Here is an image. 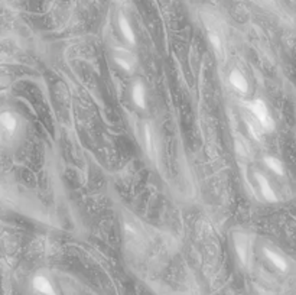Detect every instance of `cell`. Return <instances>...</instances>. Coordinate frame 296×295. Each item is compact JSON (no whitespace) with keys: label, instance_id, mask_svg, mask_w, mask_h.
I'll return each instance as SVG.
<instances>
[{"label":"cell","instance_id":"cell-7","mask_svg":"<svg viewBox=\"0 0 296 295\" xmlns=\"http://www.w3.org/2000/svg\"><path fill=\"white\" fill-rule=\"evenodd\" d=\"M0 125L6 129L8 132H15L18 122H16V118L10 112H5V113L0 115Z\"/></svg>","mask_w":296,"mask_h":295},{"label":"cell","instance_id":"cell-9","mask_svg":"<svg viewBox=\"0 0 296 295\" xmlns=\"http://www.w3.org/2000/svg\"><path fill=\"white\" fill-rule=\"evenodd\" d=\"M236 250H237V255H238V257L241 259V262L243 264H246L247 261V240L246 237L241 236L238 237L236 240Z\"/></svg>","mask_w":296,"mask_h":295},{"label":"cell","instance_id":"cell-12","mask_svg":"<svg viewBox=\"0 0 296 295\" xmlns=\"http://www.w3.org/2000/svg\"><path fill=\"white\" fill-rule=\"evenodd\" d=\"M211 41L214 42V47H216V48H217V49L221 48V45H220V40H217L216 36H211Z\"/></svg>","mask_w":296,"mask_h":295},{"label":"cell","instance_id":"cell-8","mask_svg":"<svg viewBox=\"0 0 296 295\" xmlns=\"http://www.w3.org/2000/svg\"><path fill=\"white\" fill-rule=\"evenodd\" d=\"M265 255H266L267 259H269L273 265L276 266V268H279L280 271H286L287 264H286V261H285L282 256L275 253V252H273V250H270V249H265Z\"/></svg>","mask_w":296,"mask_h":295},{"label":"cell","instance_id":"cell-11","mask_svg":"<svg viewBox=\"0 0 296 295\" xmlns=\"http://www.w3.org/2000/svg\"><path fill=\"white\" fill-rule=\"evenodd\" d=\"M247 126H248V130H250V133L255 136L256 139L260 138V133L257 132V129H256V123H251V122H247Z\"/></svg>","mask_w":296,"mask_h":295},{"label":"cell","instance_id":"cell-5","mask_svg":"<svg viewBox=\"0 0 296 295\" xmlns=\"http://www.w3.org/2000/svg\"><path fill=\"white\" fill-rule=\"evenodd\" d=\"M118 26H120V30H121V35L124 36V40L130 42V44H135V32L132 29V26H130V23H129V20L124 18V16H120L118 18Z\"/></svg>","mask_w":296,"mask_h":295},{"label":"cell","instance_id":"cell-4","mask_svg":"<svg viewBox=\"0 0 296 295\" xmlns=\"http://www.w3.org/2000/svg\"><path fill=\"white\" fill-rule=\"evenodd\" d=\"M132 97H133V101L135 104L140 108L146 107V91H145V87L143 84L138 81L135 86H133V91H132Z\"/></svg>","mask_w":296,"mask_h":295},{"label":"cell","instance_id":"cell-2","mask_svg":"<svg viewBox=\"0 0 296 295\" xmlns=\"http://www.w3.org/2000/svg\"><path fill=\"white\" fill-rule=\"evenodd\" d=\"M256 179L257 182H259V187L262 190V194L263 197L266 198L267 201H270V203H275L277 198L276 194H275V191H273V188L270 187V184H269V181H267V178L265 175H262V174H256Z\"/></svg>","mask_w":296,"mask_h":295},{"label":"cell","instance_id":"cell-1","mask_svg":"<svg viewBox=\"0 0 296 295\" xmlns=\"http://www.w3.org/2000/svg\"><path fill=\"white\" fill-rule=\"evenodd\" d=\"M250 110H251L253 115L256 116V119L259 120V123H260V126H262L263 130H266V132L273 130V128H275L273 119L270 118L269 110H267V106L265 104L263 100H256V101H253V103L250 104Z\"/></svg>","mask_w":296,"mask_h":295},{"label":"cell","instance_id":"cell-6","mask_svg":"<svg viewBox=\"0 0 296 295\" xmlns=\"http://www.w3.org/2000/svg\"><path fill=\"white\" fill-rule=\"evenodd\" d=\"M230 83H231L237 90H240V91H243V93H246L247 89H248L247 80L244 79V76H243L240 71H237V69H234V71L230 74Z\"/></svg>","mask_w":296,"mask_h":295},{"label":"cell","instance_id":"cell-3","mask_svg":"<svg viewBox=\"0 0 296 295\" xmlns=\"http://www.w3.org/2000/svg\"><path fill=\"white\" fill-rule=\"evenodd\" d=\"M33 288L44 295H57L54 291V286L51 285V282L45 276L38 275L33 278Z\"/></svg>","mask_w":296,"mask_h":295},{"label":"cell","instance_id":"cell-10","mask_svg":"<svg viewBox=\"0 0 296 295\" xmlns=\"http://www.w3.org/2000/svg\"><path fill=\"white\" fill-rule=\"evenodd\" d=\"M265 162H266V165L275 174H277V175H283V164L277 159V158L275 157H266L265 158Z\"/></svg>","mask_w":296,"mask_h":295}]
</instances>
